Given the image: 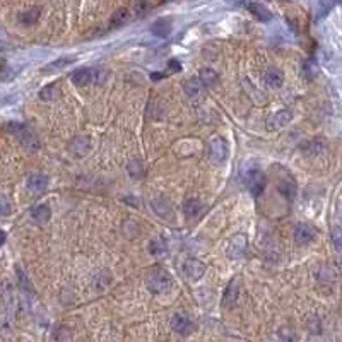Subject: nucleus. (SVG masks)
<instances>
[{"label": "nucleus", "instance_id": "4468645a", "mask_svg": "<svg viewBox=\"0 0 342 342\" xmlns=\"http://www.w3.org/2000/svg\"><path fill=\"white\" fill-rule=\"evenodd\" d=\"M48 187V180L43 175H31L28 178V190L33 193H43Z\"/></svg>", "mask_w": 342, "mask_h": 342}, {"label": "nucleus", "instance_id": "f257e3e1", "mask_svg": "<svg viewBox=\"0 0 342 342\" xmlns=\"http://www.w3.org/2000/svg\"><path fill=\"white\" fill-rule=\"evenodd\" d=\"M7 132H11L12 136L17 137V141L22 144V147L28 151H36L39 147V141L36 137V134L31 130L28 125L19 123V121H11L7 123Z\"/></svg>", "mask_w": 342, "mask_h": 342}, {"label": "nucleus", "instance_id": "39448f33", "mask_svg": "<svg viewBox=\"0 0 342 342\" xmlns=\"http://www.w3.org/2000/svg\"><path fill=\"white\" fill-rule=\"evenodd\" d=\"M169 327L173 332H177V334H182V335H187L190 334V332L193 330V323L190 318L187 317V315L183 313H177L173 318H171L169 322Z\"/></svg>", "mask_w": 342, "mask_h": 342}, {"label": "nucleus", "instance_id": "f8f14e48", "mask_svg": "<svg viewBox=\"0 0 342 342\" xmlns=\"http://www.w3.org/2000/svg\"><path fill=\"white\" fill-rule=\"evenodd\" d=\"M70 151H72V154H74V156L82 157V156L88 154L89 151H91V141H89L86 136L75 137L74 141H72V144H70Z\"/></svg>", "mask_w": 342, "mask_h": 342}, {"label": "nucleus", "instance_id": "a878e982", "mask_svg": "<svg viewBox=\"0 0 342 342\" xmlns=\"http://www.w3.org/2000/svg\"><path fill=\"white\" fill-rule=\"evenodd\" d=\"M199 77H200L202 82H204V86H212V84L218 82L219 75H218V72L212 70V69H202Z\"/></svg>", "mask_w": 342, "mask_h": 342}, {"label": "nucleus", "instance_id": "b1692460", "mask_svg": "<svg viewBox=\"0 0 342 342\" xmlns=\"http://www.w3.org/2000/svg\"><path fill=\"white\" fill-rule=\"evenodd\" d=\"M279 192L282 193V195L286 197V199H292L294 197V193H296V185H294V182L292 180H282L281 183H279Z\"/></svg>", "mask_w": 342, "mask_h": 342}, {"label": "nucleus", "instance_id": "6ab92c4d", "mask_svg": "<svg viewBox=\"0 0 342 342\" xmlns=\"http://www.w3.org/2000/svg\"><path fill=\"white\" fill-rule=\"evenodd\" d=\"M246 9H248L251 14H253L256 19H260V21H271L272 19L271 12H269L264 6H260V4H256V2H248V4H246Z\"/></svg>", "mask_w": 342, "mask_h": 342}, {"label": "nucleus", "instance_id": "2f4dec72", "mask_svg": "<svg viewBox=\"0 0 342 342\" xmlns=\"http://www.w3.org/2000/svg\"><path fill=\"white\" fill-rule=\"evenodd\" d=\"M149 7H151L149 0H137V2H136V12H137V16H146V12L149 11Z\"/></svg>", "mask_w": 342, "mask_h": 342}, {"label": "nucleus", "instance_id": "7c9ffc66", "mask_svg": "<svg viewBox=\"0 0 342 342\" xmlns=\"http://www.w3.org/2000/svg\"><path fill=\"white\" fill-rule=\"evenodd\" d=\"M332 243L335 245V248L342 250V228L340 226L332 229Z\"/></svg>", "mask_w": 342, "mask_h": 342}, {"label": "nucleus", "instance_id": "dca6fc26", "mask_svg": "<svg viewBox=\"0 0 342 342\" xmlns=\"http://www.w3.org/2000/svg\"><path fill=\"white\" fill-rule=\"evenodd\" d=\"M52 216V210L50 207L47 204H41V205H36L33 210H31V218H33V221L36 224H45L48 223V219H50Z\"/></svg>", "mask_w": 342, "mask_h": 342}, {"label": "nucleus", "instance_id": "a211bd4d", "mask_svg": "<svg viewBox=\"0 0 342 342\" xmlns=\"http://www.w3.org/2000/svg\"><path fill=\"white\" fill-rule=\"evenodd\" d=\"M265 82H267L269 88L277 89L281 88L282 82H284V77H282V72L279 69H269L267 74H265Z\"/></svg>", "mask_w": 342, "mask_h": 342}, {"label": "nucleus", "instance_id": "f03ea898", "mask_svg": "<svg viewBox=\"0 0 342 342\" xmlns=\"http://www.w3.org/2000/svg\"><path fill=\"white\" fill-rule=\"evenodd\" d=\"M146 286L154 294H163L171 287V277L166 271L154 269L146 276Z\"/></svg>", "mask_w": 342, "mask_h": 342}, {"label": "nucleus", "instance_id": "5701e85b", "mask_svg": "<svg viewBox=\"0 0 342 342\" xmlns=\"http://www.w3.org/2000/svg\"><path fill=\"white\" fill-rule=\"evenodd\" d=\"M39 14H41V9H38V7L29 9V11H26L24 14H21V22H22V24H24V26L34 24V22L39 19Z\"/></svg>", "mask_w": 342, "mask_h": 342}, {"label": "nucleus", "instance_id": "f3484780", "mask_svg": "<svg viewBox=\"0 0 342 342\" xmlns=\"http://www.w3.org/2000/svg\"><path fill=\"white\" fill-rule=\"evenodd\" d=\"M152 209H154V212L159 216V218H163V219H171V218H173V210H171L169 202L164 200V199L152 200Z\"/></svg>", "mask_w": 342, "mask_h": 342}, {"label": "nucleus", "instance_id": "4be33fe9", "mask_svg": "<svg viewBox=\"0 0 342 342\" xmlns=\"http://www.w3.org/2000/svg\"><path fill=\"white\" fill-rule=\"evenodd\" d=\"M127 21H129V9L123 7V9H118V11L111 16L110 26L111 28H120V26H123Z\"/></svg>", "mask_w": 342, "mask_h": 342}, {"label": "nucleus", "instance_id": "c756f323", "mask_svg": "<svg viewBox=\"0 0 342 342\" xmlns=\"http://www.w3.org/2000/svg\"><path fill=\"white\" fill-rule=\"evenodd\" d=\"M337 2H339V0H322L320 11H318V17H323L325 14H328V12L332 11V7H334Z\"/></svg>", "mask_w": 342, "mask_h": 342}, {"label": "nucleus", "instance_id": "0eeeda50", "mask_svg": "<svg viewBox=\"0 0 342 342\" xmlns=\"http://www.w3.org/2000/svg\"><path fill=\"white\" fill-rule=\"evenodd\" d=\"M246 246H248V241H246L245 235H236L235 238L229 243V248H228V256L229 259H240V256L245 255Z\"/></svg>", "mask_w": 342, "mask_h": 342}, {"label": "nucleus", "instance_id": "9d476101", "mask_svg": "<svg viewBox=\"0 0 342 342\" xmlns=\"http://www.w3.org/2000/svg\"><path fill=\"white\" fill-rule=\"evenodd\" d=\"M325 149H327V141L323 137H315L303 146V152L310 157L320 156L322 152H325Z\"/></svg>", "mask_w": 342, "mask_h": 342}, {"label": "nucleus", "instance_id": "bb28decb", "mask_svg": "<svg viewBox=\"0 0 342 342\" xmlns=\"http://www.w3.org/2000/svg\"><path fill=\"white\" fill-rule=\"evenodd\" d=\"M74 62H75V58H58V60L52 62V64L47 65V72L60 70V69H64V67H67V65L74 64Z\"/></svg>", "mask_w": 342, "mask_h": 342}, {"label": "nucleus", "instance_id": "c85d7f7f", "mask_svg": "<svg viewBox=\"0 0 342 342\" xmlns=\"http://www.w3.org/2000/svg\"><path fill=\"white\" fill-rule=\"evenodd\" d=\"M149 251L152 255L159 256V255H164L166 253V245L161 240H154L149 243Z\"/></svg>", "mask_w": 342, "mask_h": 342}, {"label": "nucleus", "instance_id": "6e6552de", "mask_svg": "<svg viewBox=\"0 0 342 342\" xmlns=\"http://www.w3.org/2000/svg\"><path fill=\"white\" fill-rule=\"evenodd\" d=\"M315 235H317V229L310 224H300L298 228L294 229V241L298 245H308L315 240Z\"/></svg>", "mask_w": 342, "mask_h": 342}, {"label": "nucleus", "instance_id": "aec40b11", "mask_svg": "<svg viewBox=\"0 0 342 342\" xmlns=\"http://www.w3.org/2000/svg\"><path fill=\"white\" fill-rule=\"evenodd\" d=\"M152 34L159 36V38H166L171 31V21L169 19H157L154 24H152Z\"/></svg>", "mask_w": 342, "mask_h": 342}, {"label": "nucleus", "instance_id": "393cba45", "mask_svg": "<svg viewBox=\"0 0 342 342\" xmlns=\"http://www.w3.org/2000/svg\"><path fill=\"white\" fill-rule=\"evenodd\" d=\"M57 94H58V88L55 84H50V86H45L41 91L38 93V96L41 101H53L57 98Z\"/></svg>", "mask_w": 342, "mask_h": 342}, {"label": "nucleus", "instance_id": "1a4fd4ad", "mask_svg": "<svg viewBox=\"0 0 342 342\" xmlns=\"http://www.w3.org/2000/svg\"><path fill=\"white\" fill-rule=\"evenodd\" d=\"M291 118H292V113L289 110H279L277 113H274L271 118H269V121H267V129L269 130H277V129H282V127H286L287 123L291 121Z\"/></svg>", "mask_w": 342, "mask_h": 342}, {"label": "nucleus", "instance_id": "423d86ee", "mask_svg": "<svg viewBox=\"0 0 342 342\" xmlns=\"http://www.w3.org/2000/svg\"><path fill=\"white\" fill-rule=\"evenodd\" d=\"M183 274L190 279V281H199V279L204 276L205 272V267L204 264L200 262V260L197 259H188L185 260V264H183Z\"/></svg>", "mask_w": 342, "mask_h": 342}, {"label": "nucleus", "instance_id": "ddd939ff", "mask_svg": "<svg viewBox=\"0 0 342 342\" xmlns=\"http://www.w3.org/2000/svg\"><path fill=\"white\" fill-rule=\"evenodd\" d=\"M238 294H240V286H238V281L235 279V281L229 282V286L226 287V292H224L223 296V307L231 308L233 305H236Z\"/></svg>", "mask_w": 342, "mask_h": 342}, {"label": "nucleus", "instance_id": "412c9836", "mask_svg": "<svg viewBox=\"0 0 342 342\" xmlns=\"http://www.w3.org/2000/svg\"><path fill=\"white\" fill-rule=\"evenodd\" d=\"M200 210H202V204H200V200H197V199H188L185 202V205H183V212H185L187 218H195Z\"/></svg>", "mask_w": 342, "mask_h": 342}, {"label": "nucleus", "instance_id": "7ed1b4c3", "mask_svg": "<svg viewBox=\"0 0 342 342\" xmlns=\"http://www.w3.org/2000/svg\"><path fill=\"white\" fill-rule=\"evenodd\" d=\"M245 183H246V187H248V190L251 192V195L259 197V195H262V192H264V188H265V183H267V180H265V175L260 169L251 168V169L246 171Z\"/></svg>", "mask_w": 342, "mask_h": 342}, {"label": "nucleus", "instance_id": "cd10ccee", "mask_svg": "<svg viewBox=\"0 0 342 342\" xmlns=\"http://www.w3.org/2000/svg\"><path fill=\"white\" fill-rule=\"evenodd\" d=\"M129 173H130V177L136 178V180L142 178L144 177V166H142L141 161H130L129 163Z\"/></svg>", "mask_w": 342, "mask_h": 342}, {"label": "nucleus", "instance_id": "9b49d317", "mask_svg": "<svg viewBox=\"0 0 342 342\" xmlns=\"http://www.w3.org/2000/svg\"><path fill=\"white\" fill-rule=\"evenodd\" d=\"M72 82L75 86H88L96 82V69H80L72 74Z\"/></svg>", "mask_w": 342, "mask_h": 342}, {"label": "nucleus", "instance_id": "2eb2a0df", "mask_svg": "<svg viewBox=\"0 0 342 342\" xmlns=\"http://www.w3.org/2000/svg\"><path fill=\"white\" fill-rule=\"evenodd\" d=\"M183 89H185L187 96L197 98V96H200L202 91H204V82H202V80H200V77L187 79V80H185V84H183Z\"/></svg>", "mask_w": 342, "mask_h": 342}, {"label": "nucleus", "instance_id": "20e7f679", "mask_svg": "<svg viewBox=\"0 0 342 342\" xmlns=\"http://www.w3.org/2000/svg\"><path fill=\"white\" fill-rule=\"evenodd\" d=\"M209 149H210V159H212V163L221 164V163L226 161V157H228V144H226V141H224L223 137L214 136L212 139H210Z\"/></svg>", "mask_w": 342, "mask_h": 342}, {"label": "nucleus", "instance_id": "473e14b6", "mask_svg": "<svg viewBox=\"0 0 342 342\" xmlns=\"http://www.w3.org/2000/svg\"><path fill=\"white\" fill-rule=\"evenodd\" d=\"M168 74H175V72H180L182 70V65H180V62H177V60H169V64H168Z\"/></svg>", "mask_w": 342, "mask_h": 342}]
</instances>
